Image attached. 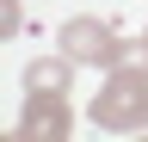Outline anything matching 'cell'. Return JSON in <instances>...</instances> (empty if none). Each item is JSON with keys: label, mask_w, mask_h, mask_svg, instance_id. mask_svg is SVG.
I'll return each instance as SVG.
<instances>
[{"label": "cell", "mask_w": 148, "mask_h": 142, "mask_svg": "<svg viewBox=\"0 0 148 142\" xmlns=\"http://www.w3.org/2000/svg\"><path fill=\"white\" fill-rule=\"evenodd\" d=\"M86 117H92V130H111V136L148 130V62H117V68H105L99 93L86 99Z\"/></svg>", "instance_id": "6da1fadb"}, {"label": "cell", "mask_w": 148, "mask_h": 142, "mask_svg": "<svg viewBox=\"0 0 148 142\" xmlns=\"http://www.w3.org/2000/svg\"><path fill=\"white\" fill-rule=\"evenodd\" d=\"M142 43H148V31H142Z\"/></svg>", "instance_id": "8992f818"}, {"label": "cell", "mask_w": 148, "mask_h": 142, "mask_svg": "<svg viewBox=\"0 0 148 142\" xmlns=\"http://www.w3.org/2000/svg\"><path fill=\"white\" fill-rule=\"evenodd\" d=\"M25 142H68L74 130V111H68V93H25L18 105V123H12Z\"/></svg>", "instance_id": "3957f363"}, {"label": "cell", "mask_w": 148, "mask_h": 142, "mask_svg": "<svg viewBox=\"0 0 148 142\" xmlns=\"http://www.w3.org/2000/svg\"><path fill=\"white\" fill-rule=\"evenodd\" d=\"M56 43L68 49L80 68H117V62H148V43H123L117 31H111L105 19H92V12H74V19H62V31H56Z\"/></svg>", "instance_id": "7a4b0ae2"}, {"label": "cell", "mask_w": 148, "mask_h": 142, "mask_svg": "<svg viewBox=\"0 0 148 142\" xmlns=\"http://www.w3.org/2000/svg\"><path fill=\"white\" fill-rule=\"evenodd\" d=\"M74 68L80 62L68 49H56V56H31L18 80H25V93H74Z\"/></svg>", "instance_id": "277c9868"}, {"label": "cell", "mask_w": 148, "mask_h": 142, "mask_svg": "<svg viewBox=\"0 0 148 142\" xmlns=\"http://www.w3.org/2000/svg\"><path fill=\"white\" fill-rule=\"evenodd\" d=\"M18 19H25V12H18V0H0V37H12Z\"/></svg>", "instance_id": "5b68a950"}]
</instances>
